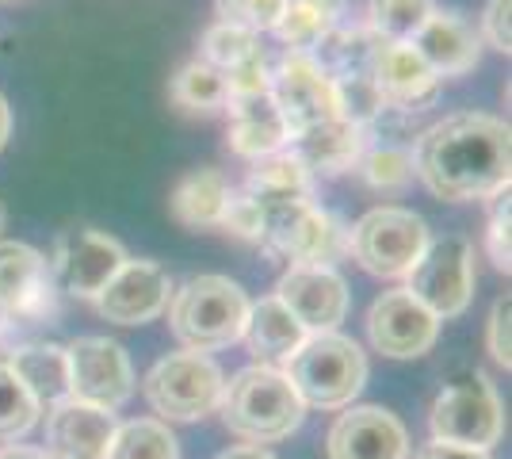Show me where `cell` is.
Listing matches in <instances>:
<instances>
[{
    "label": "cell",
    "mask_w": 512,
    "mask_h": 459,
    "mask_svg": "<svg viewBox=\"0 0 512 459\" xmlns=\"http://www.w3.org/2000/svg\"><path fill=\"white\" fill-rule=\"evenodd\" d=\"M272 100H276L279 115L287 123V131L299 134L306 127H318L325 119H337L341 104H337V81L318 66L314 54H295L287 50L272 69Z\"/></svg>",
    "instance_id": "7c38bea8"
},
{
    "label": "cell",
    "mask_w": 512,
    "mask_h": 459,
    "mask_svg": "<svg viewBox=\"0 0 512 459\" xmlns=\"http://www.w3.org/2000/svg\"><path fill=\"white\" fill-rule=\"evenodd\" d=\"M0 459H54V456H46L43 448H23V444H8V448L0 452Z\"/></svg>",
    "instance_id": "60d3db41"
},
{
    "label": "cell",
    "mask_w": 512,
    "mask_h": 459,
    "mask_svg": "<svg viewBox=\"0 0 512 459\" xmlns=\"http://www.w3.org/2000/svg\"><path fill=\"white\" fill-rule=\"evenodd\" d=\"M245 192H249L264 211H272V207H287V203H299V199L314 196V176L306 173V165L283 146V150L268 153V157L249 161Z\"/></svg>",
    "instance_id": "cb8c5ba5"
},
{
    "label": "cell",
    "mask_w": 512,
    "mask_h": 459,
    "mask_svg": "<svg viewBox=\"0 0 512 459\" xmlns=\"http://www.w3.org/2000/svg\"><path fill=\"white\" fill-rule=\"evenodd\" d=\"M127 264V249L92 226H69L54 241V284L73 299H92L111 284V276Z\"/></svg>",
    "instance_id": "8fae6325"
},
{
    "label": "cell",
    "mask_w": 512,
    "mask_h": 459,
    "mask_svg": "<svg viewBox=\"0 0 512 459\" xmlns=\"http://www.w3.org/2000/svg\"><path fill=\"white\" fill-rule=\"evenodd\" d=\"M218 459H276V456L264 452V448H256V444H241V448H226Z\"/></svg>",
    "instance_id": "ab89813d"
},
{
    "label": "cell",
    "mask_w": 512,
    "mask_h": 459,
    "mask_svg": "<svg viewBox=\"0 0 512 459\" xmlns=\"http://www.w3.org/2000/svg\"><path fill=\"white\" fill-rule=\"evenodd\" d=\"M8 368L20 375L23 387L35 394L39 406H58L69 398V360L62 345H23L12 349Z\"/></svg>",
    "instance_id": "4316f807"
},
{
    "label": "cell",
    "mask_w": 512,
    "mask_h": 459,
    "mask_svg": "<svg viewBox=\"0 0 512 459\" xmlns=\"http://www.w3.org/2000/svg\"><path fill=\"white\" fill-rule=\"evenodd\" d=\"M199 62H207L218 77H230V73H241V69L264 66L268 54L260 46V35L230 27V23H214V27H207V35H203Z\"/></svg>",
    "instance_id": "83f0119b"
},
{
    "label": "cell",
    "mask_w": 512,
    "mask_h": 459,
    "mask_svg": "<svg viewBox=\"0 0 512 459\" xmlns=\"http://www.w3.org/2000/svg\"><path fill=\"white\" fill-rule=\"evenodd\" d=\"M428 226L421 215L406 207H375L356 226H348V253L360 261L363 272L402 280L428 249Z\"/></svg>",
    "instance_id": "8992f818"
},
{
    "label": "cell",
    "mask_w": 512,
    "mask_h": 459,
    "mask_svg": "<svg viewBox=\"0 0 512 459\" xmlns=\"http://www.w3.org/2000/svg\"><path fill=\"white\" fill-rule=\"evenodd\" d=\"M432 12V0H367L363 23L379 43H413Z\"/></svg>",
    "instance_id": "f1b7e54d"
},
{
    "label": "cell",
    "mask_w": 512,
    "mask_h": 459,
    "mask_svg": "<svg viewBox=\"0 0 512 459\" xmlns=\"http://www.w3.org/2000/svg\"><path fill=\"white\" fill-rule=\"evenodd\" d=\"M283 8H287V0H214L218 23H230L241 31H253V35L276 31Z\"/></svg>",
    "instance_id": "836d02e7"
},
{
    "label": "cell",
    "mask_w": 512,
    "mask_h": 459,
    "mask_svg": "<svg viewBox=\"0 0 512 459\" xmlns=\"http://www.w3.org/2000/svg\"><path fill=\"white\" fill-rule=\"evenodd\" d=\"M245 318L249 295L230 276H192L184 287H172L169 326L192 352L230 349L245 333Z\"/></svg>",
    "instance_id": "3957f363"
},
{
    "label": "cell",
    "mask_w": 512,
    "mask_h": 459,
    "mask_svg": "<svg viewBox=\"0 0 512 459\" xmlns=\"http://www.w3.org/2000/svg\"><path fill=\"white\" fill-rule=\"evenodd\" d=\"M218 230H226V234H234V238H241V241H253V245H264L268 215H264V207L241 188V192H230V203H226V215H222V226H218Z\"/></svg>",
    "instance_id": "e575fe53"
},
{
    "label": "cell",
    "mask_w": 512,
    "mask_h": 459,
    "mask_svg": "<svg viewBox=\"0 0 512 459\" xmlns=\"http://www.w3.org/2000/svg\"><path fill=\"white\" fill-rule=\"evenodd\" d=\"M406 291L421 306H428L440 322L455 318L470 306L474 295V249L467 238L448 234V238L428 241L421 261L409 268Z\"/></svg>",
    "instance_id": "9c48e42d"
},
{
    "label": "cell",
    "mask_w": 512,
    "mask_h": 459,
    "mask_svg": "<svg viewBox=\"0 0 512 459\" xmlns=\"http://www.w3.org/2000/svg\"><path fill=\"white\" fill-rule=\"evenodd\" d=\"M8 134H12V108H8V100L0 96V150H4Z\"/></svg>",
    "instance_id": "b9f144b4"
},
{
    "label": "cell",
    "mask_w": 512,
    "mask_h": 459,
    "mask_svg": "<svg viewBox=\"0 0 512 459\" xmlns=\"http://www.w3.org/2000/svg\"><path fill=\"white\" fill-rule=\"evenodd\" d=\"M356 173L371 184V188H383V192H402L409 180H413V153L398 142H379L367 134V146L360 153V165Z\"/></svg>",
    "instance_id": "1f68e13d"
},
{
    "label": "cell",
    "mask_w": 512,
    "mask_h": 459,
    "mask_svg": "<svg viewBox=\"0 0 512 459\" xmlns=\"http://www.w3.org/2000/svg\"><path fill=\"white\" fill-rule=\"evenodd\" d=\"M413 173L425 180V188L432 196L451 199V203L493 199L501 192H509V123L482 115V111H459V115L432 123L417 138Z\"/></svg>",
    "instance_id": "6da1fadb"
},
{
    "label": "cell",
    "mask_w": 512,
    "mask_h": 459,
    "mask_svg": "<svg viewBox=\"0 0 512 459\" xmlns=\"http://www.w3.org/2000/svg\"><path fill=\"white\" fill-rule=\"evenodd\" d=\"M367 337L390 360H417L440 337V318L421 306L406 287L383 291L367 310Z\"/></svg>",
    "instance_id": "5bb4252c"
},
{
    "label": "cell",
    "mask_w": 512,
    "mask_h": 459,
    "mask_svg": "<svg viewBox=\"0 0 512 459\" xmlns=\"http://www.w3.org/2000/svg\"><path fill=\"white\" fill-rule=\"evenodd\" d=\"M417 459H490V452H474V448H459V444H444V440H428V444H421Z\"/></svg>",
    "instance_id": "f35d334b"
},
{
    "label": "cell",
    "mask_w": 512,
    "mask_h": 459,
    "mask_svg": "<svg viewBox=\"0 0 512 459\" xmlns=\"http://www.w3.org/2000/svg\"><path fill=\"white\" fill-rule=\"evenodd\" d=\"M12 326H16V322H12V318H8V314H4V310H0V341H4V337H8V333H12Z\"/></svg>",
    "instance_id": "7bdbcfd3"
},
{
    "label": "cell",
    "mask_w": 512,
    "mask_h": 459,
    "mask_svg": "<svg viewBox=\"0 0 512 459\" xmlns=\"http://www.w3.org/2000/svg\"><path fill=\"white\" fill-rule=\"evenodd\" d=\"M264 215H268V230H264L268 253H279L291 264H314V268H333L348 257V226L333 211L318 207L314 199L272 207Z\"/></svg>",
    "instance_id": "ba28073f"
},
{
    "label": "cell",
    "mask_w": 512,
    "mask_h": 459,
    "mask_svg": "<svg viewBox=\"0 0 512 459\" xmlns=\"http://www.w3.org/2000/svg\"><path fill=\"white\" fill-rule=\"evenodd\" d=\"M107 459H180V440L165 421L138 417L115 429Z\"/></svg>",
    "instance_id": "f546056e"
},
{
    "label": "cell",
    "mask_w": 512,
    "mask_h": 459,
    "mask_svg": "<svg viewBox=\"0 0 512 459\" xmlns=\"http://www.w3.org/2000/svg\"><path fill=\"white\" fill-rule=\"evenodd\" d=\"M367 146V127H356L348 119H325L318 127L291 134L287 150L299 157L310 176H344L360 165V153Z\"/></svg>",
    "instance_id": "ffe728a7"
},
{
    "label": "cell",
    "mask_w": 512,
    "mask_h": 459,
    "mask_svg": "<svg viewBox=\"0 0 512 459\" xmlns=\"http://www.w3.org/2000/svg\"><path fill=\"white\" fill-rule=\"evenodd\" d=\"M310 333L302 329V322L279 303L276 295L260 299V303H249V318H245V333L241 341L249 345V352L256 356V364H268V368H279L287 364L295 352L302 349Z\"/></svg>",
    "instance_id": "603a6c76"
},
{
    "label": "cell",
    "mask_w": 512,
    "mask_h": 459,
    "mask_svg": "<svg viewBox=\"0 0 512 459\" xmlns=\"http://www.w3.org/2000/svg\"><path fill=\"white\" fill-rule=\"evenodd\" d=\"M348 16V0H287L276 23L279 43L295 54H314L318 43Z\"/></svg>",
    "instance_id": "484cf974"
},
{
    "label": "cell",
    "mask_w": 512,
    "mask_h": 459,
    "mask_svg": "<svg viewBox=\"0 0 512 459\" xmlns=\"http://www.w3.org/2000/svg\"><path fill=\"white\" fill-rule=\"evenodd\" d=\"M413 50L425 58V66L444 81V77H463L478 66V54H482V39L474 35L463 16L455 12H432L428 23L421 27V35L413 39Z\"/></svg>",
    "instance_id": "44dd1931"
},
{
    "label": "cell",
    "mask_w": 512,
    "mask_h": 459,
    "mask_svg": "<svg viewBox=\"0 0 512 459\" xmlns=\"http://www.w3.org/2000/svg\"><path fill=\"white\" fill-rule=\"evenodd\" d=\"M69 360V398L100 406V410H119L134 394V368L119 341L107 337H77L65 345Z\"/></svg>",
    "instance_id": "30bf717a"
},
{
    "label": "cell",
    "mask_w": 512,
    "mask_h": 459,
    "mask_svg": "<svg viewBox=\"0 0 512 459\" xmlns=\"http://www.w3.org/2000/svg\"><path fill=\"white\" fill-rule=\"evenodd\" d=\"M486 253H490L493 268L509 276V268H512V249H509V192L493 196L490 226H486Z\"/></svg>",
    "instance_id": "d590c367"
},
{
    "label": "cell",
    "mask_w": 512,
    "mask_h": 459,
    "mask_svg": "<svg viewBox=\"0 0 512 459\" xmlns=\"http://www.w3.org/2000/svg\"><path fill=\"white\" fill-rule=\"evenodd\" d=\"M367 69H371V81L379 88L386 111H425L440 92V77L425 66V58L409 43L375 39Z\"/></svg>",
    "instance_id": "ac0fdd59"
},
{
    "label": "cell",
    "mask_w": 512,
    "mask_h": 459,
    "mask_svg": "<svg viewBox=\"0 0 512 459\" xmlns=\"http://www.w3.org/2000/svg\"><path fill=\"white\" fill-rule=\"evenodd\" d=\"M0 310L16 326H39L58 314V284L50 261L23 241H0Z\"/></svg>",
    "instance_id": "4fadbf2b"
},
{
    "label": "cell",
    "mask_w": 512,
    "mask_h": 459,
    "mask_svg": "<svg viewBox=\"0 0 512 459\" xmlns=\"http://www.w3.org/2000/svg\"><path fill=\"white\" fill-rule=\"evenodd\" d=\"M115 429H119V421L111 410L65 398L58 406H50V414H46L43 452L54 459H107Z\"/></svg>",
    "instance_id": "d6986e66"
},
{
    "label": "cell",
    "mask_w": 512,
    "mask_h": 459,
    "mask_svg": "<svg viewBox=\"0 0 512 459\" xmlns=\"http://www.w3.org/2000/svg\"><path fill=\"white\" fill-rule=\"evenodd\" d=\"M329 459H409V433L383 406H352L325 437Z\"/></svg>",
    "instance_id": "e0dca14e"
},
{
    "label": "cell",
    "mask_w": 512,
    "mask_h": 459,
    "mask_svg": "<svg viewBox=\"0 0 512 459\" xmlns=\"http://www.w3.org/2000/svg\"><path fill=\"white\" fill-rule=\"evenodd\" d=\"M509 318H512V299H509V291H505V295H501V299L493 303L490 322H486V349H490L493 364H497V368H505V372L512 368Z\"/></svg>",
    "instance_id": "8d00e7d4"
},
{
    "label": "cell",
    "mask_w": 512,
    "mask_h": 459,
    "mask_svg": "<svg viewBox=\"0 0 512 459\" xmlns=\"http://www.w3.org/2000/svg\"><path fill=\"white\" fill-rule=\"evenodd\" d=\"M172 280L157 261H130L96 295V310L115 326H146L169 310Z\"/></svg>",
    "instance_id": "2e32d148"
},
{
    "label": "cell",
    "mask_w": 512,
    "mask_h": 459,
    "mask_svg": "<svg viewBox=\"0 0 512 459\" xmlns=\"http://www.w3.org/2000/svg\"><path fill=\"white\" fill-rule=\"evenodd\" d=\"M428 429H432V440L490 452L505 433V410H501V398H497L490 379L474 372L448 383L432 402Z\"/></svg>",
    "instance_id": "52a82bcc"
},
{
    "label": "cell",
    "mask_w": 512,
    "mask_h": 459,
    "mask_svg": "<svg viewBox=\"0 0 512 459\" xmlns=\"http://www.w3.org/2000/svg\"><path fill=\"white\" fill-rule=\"evenodd\" d=\"M512 0H490L486 12H482V35L493 50L509 54L512 50Z\"/></svg>",
    "instance_id": "74e56055"
},
{
    "label": "cell",
    "mask_w": 512,
    "mask_h": 459,
    "mask_svg": "<svg viewBox=\"0 0 512 459\" xmlns=\"http://www.w3.org/2000/svg\"><path fill=\"white\" fill-rule=\"evenodd\" d=\"M43 406L23 387V379L8 364H0V444H16L35 429Z\"/></svg>",
    "instance_id": "d6a6232c"
},
{
    "label": "cell",
    "mask_w": 512,
    "mask_h": 459,
    "mask_svg": "<svg viewBox=\"0 0 512 459\" xmlns=\"http://www.w3.org/2000/svg\"><path fill=\"white\" fill-rule=\"evenodd\" d=\"M0 234H4V207H0Z\"/></svg>",
    "instance_id": "ee69618b"
},
{
    "label": "cell",
    "mask_w": 512,
    "mask_h": 459,
    "mask_svg": "<svg viewBox=\"0 0 512 459\" xmlns=\"http://www.w3.org/2000/svg\"><path fill=\"white\" fill-rule=\"evenodd\" d=\"M230 192H234L230 180L218 169H211V165L192 169L172 192V215L188 230H218L222 215H226V203H230Z\"/></svg>",
    "instance_id": "d4e9b609"
},
{
    "label": "cell",
    "mask_w": 512,
    "mask_h": 459,
    "mask_svg": "<svg viewBox=\"0 0 512 459\" xmlns=\"http://www.w3.org/2000/svg\"><path fill=\"white\" fill-rule=\"evenodd\" d=\"M226 111H230V127H226V146L245 157V161H256V157H268V153L283 150L291 142V131L279 115L272 92H260V96H237V100H226Z\"/></svg>",
    "instance_id": "7402d4cb"
},
{
    "label": "cell",
    "mask_w": 512,
    "mask_h": 459,
    "mask_svg": "<svg viewBox=\"0 0 512 459\" xmlns=\"http://www.w3.org/2000/svg\"><path fill=\"white\" fill-rule=\"evenodd\" d=\"M226 375L207 352H169L150 368L142 391L157 421H199L218 410Z\"/></svg>",
    "instance_id": "5b68a950"
},
{
    "label": "cell",
    "mask_w": 512,
    "mask_h": 459,
    "mask_svg": "<svg viewBox=\"0 0 512 459\" xmlns=\"http://www.w3.org/2000/svg\"><path fill=\"white\" fill-rule=\"evenodd\" d=\"M276 299L299 318L306 333H337L348 314V284L337 268L291 264L279 276Z\"/></svg>",
    "instance_id": "9a60e30c"
},
{
    "label": "cell",
    "mask_w": 512,
    "mask_h": 459,
    "mask_svg": "<svg viewBox=\"0 0 512 459\" xmlns=\"http://www.w3.org/2000/svg\"><path fill=\"white\" fill-rule=\"evenodd\" d=\"M218 414L234 437L260 448V444H276V440L291 437L306 417V406H302L299 391L291 387V379L283 375V368L249 364L230 383H222Z\"/></svg>",
    "instance_id": "7a4b0ae2"
},
{
    "label": "cell",
    "mask_w": 512,
    "mask_h": 459,
    "mask_svg": "<svg viewBox=\"0 0 512 459\" xmlns=\"http://www.w3.org/2000/svg\"><path fill=\"white\" fill-rule=\"evenodd\" d=\"M283 375L299 391L302 406L344 410L367 383V356L344 333H310L302 349L283 364Z\"/></svg>",
    "instance_id": "277c9868"
},
{
    "label": "cell",
    "mask_w": 512,
    "mask_h": 459,
    "mask_svg": "<svg viewBox=\"0 0 512 459\" xmlns=\"http://www.w3.org/2000/svg\"><path fill=\"white\" fill-rule=\"evenodd\" d=\"M169 96L176 108L192 111V115L222 111L226 108V100H230V96H226V81H222L207 62H199V58L188 62V66L172 77Z\"/></svg>",
    "instance_id": "4dcf8cb0"
}]
</instances>
